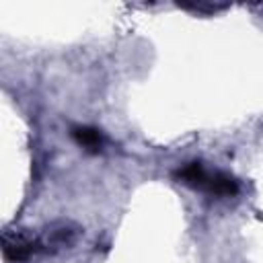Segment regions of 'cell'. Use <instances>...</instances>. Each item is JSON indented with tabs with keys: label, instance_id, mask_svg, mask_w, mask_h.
<instances>
[{
	"label": "cell",
	"instance_id": "6da1fadb",
	"mask_svg": "<svg viewBox=\"0 0 263 263\" xmlns=\"http://www.w3.org/2000/svg\"><path fill=\"white\" fill-rule=\"evenodd\" d=\"M37 249L39 242L25 232H6L2 238V253L8 263H25L35 255Z\"/></svg>",
	"mask_w": 263,
	"mask_h": 263
},
{
	"label": "cell",
	"instance_id": "7a4b0ae2",
	"mask_svg": "<svg viewBox=\"0 0 263 263\" xmlns=\"http://www.w3.org/2000/svg\"><path fill=\"white\" fill-rule=\"evenodd\" d=\"M70 134H72L74 142L80 148H84L86 152H95L97 154V152L103 150L105 140H103V134L97 127H90V125H74L70 129Z\"/></svg>",
	"mask_w": 263,
	"mask_h": 263
},
{
	"label": "cell",
	"instance_id": "3957f363",
	"mask_svg": "<svg viewBox=\"0 0 263 263\" xmlns=\"http://www.w3.org/2000/svg\"><path fill=\"white\" fill-rule=\"evenodd\" d=\"M203 191H208V193H212L216 197H232L238 191V181L232 175H226V173H220V171L218 173H210Z\"/></svg>",
	"mask_w": 263,
	"mask_h": 263
},
{
	"label": "cell",
	"instance_id": "277c9868",
	"mask_svg": "<svg viewBox=\"0 0 263 263\" xmlns=\"http://www.w3.org/2000/svg\"><path fill=\"white\" fill-rule=\"evenodd\" d=\"M76 238V228L68 222H60V224H51L45 232V238H43V245L49 249H60V247H66V245H72Z\"/></svg>",
	"mask_w": 263,
	"mask_h": 263
}]
</instances>
